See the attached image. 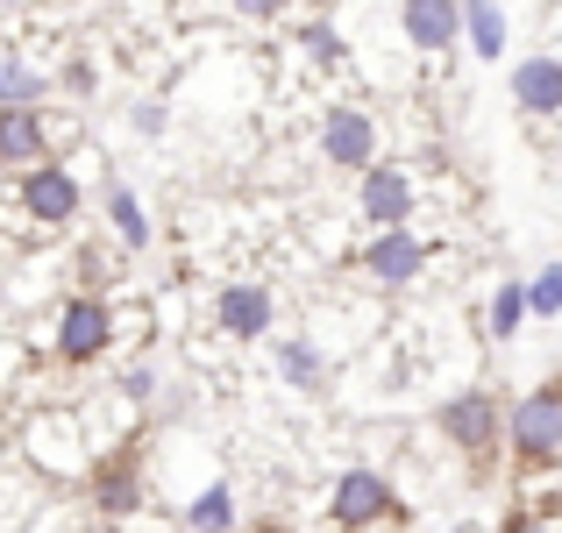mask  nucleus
<instances>
[{
    "label": "nucleus",
    "instance_id": "f257e3e1",
    "mask_svg": "<svg viewBox=\"0 0 562 533\" xmlns=\"http://www.w3.org/2000/svg\"><path fill=\"white\" fill-rule=\"evenodd\" d=\"M506 441H513V469H527V477H541V469L562 463V384L513 406Z\"/></svg>",
    "mask_w": 562,
    "mask_h": 533
},
{
    "label": "nucleus",
    "instance_id": "f03ea898",
    "mask_svg": "<svg viewBox=\"0 0 562 533\" xmlns=\"http://www.w3.org/2000/svg\"><path fill=\"white\" fill-rule=\"evenodd\" d=\"M398 512V498H392V484L378 477V469H342L335 477V498H328V520L342 526V533H363V526H384Z\"/></svg>",
    "mask_w": 562,
    "mask_h": 533
},
{
    "label": "nucleus",
    "instance_id": "7ed1b4c3",
    "mask_svg": "<svg viewBox=\"0 0 562 533\" xmlns=\"http://www.w3.org/2000/svg\"><path fill=\"white\" fill-rule=\"evenodd\" d=\"M108 334H114L108 299H93V292L65 299V314H57V355H65V363H93V355L108 349Z\"/></svg>",
    "mask_w": 562,
    "mask_h": 533
},
{
    "label": "nucleus",
    "instance_id": "20e7f679",
    "mask_svg": "<svg viewBox=\"0 0 562 533\" xmlns=\"http://www.w3.org/2000/svg\"><path fill=\"white\" fill-rule=\"evenodd\" d=\"M441 434L456 441L463 455H498V398L492 392H463V398H449L441 406Z\"/></svg>",
    "mask_w": 562,
    "mask_h": 533
},
{
    "label": "nucleus",
    "instance_id": "39448f33",
    "mask_svg": "<svg viewBox=\"0 0 562 533\" xmlns=\"http://www.w3.org/2000/svg\"><path fill=\"white\" fill-rule=\"evenodd\" d=\"M22 206L36 220H50V228H65V220H79V178L43 157V165H29V178H22Z\"/></svg>",
    "mask_w": 562,
    "mask_h": 533
},
{
    "label": "nucleus",
    "instance_id": "423d86ee",
    "mask_svg": "<svg viewBox=\"0 0 562 533\" xmlns=\"http://www.w3.org/2000/svg\"><path fill=\"white\" fill-rule=\"evenodd\" d=\"M371 143H378L371 114H357V107H328V122H321V157H328V165L363 171V165H371Z\"/></svg>",
    "mask_w": 562,
    "mask_h": 533
},
{
    "label": "nucleus",
    "instance_id": "0eeeda50",
    "mask_svg": "<svg viewBox=\"0 0 562 533\" xmlns=\"http://www.w3.org/2000/svg\"><path fill=\"white\" fill-rule=\"evenodd\" d=\"M363 214H371L378 228H406V214H413V178L392 171V165H363Z\"/></svg>",
    "mask_w": 562,
    "mask_h": 533
},
{
    "label": "nucleus",
    "instance_id": "6e6552de",
    "mask_svg": "<svg viewBox=\"0 0 562 533\" xmlns=\"http://www.w3.org/2000/svg\"><path fill=\"white\" fill-rule=\"evenodd\" d=\"M214 314H221V334H235V342H263V334H271V292H263V285H228L214 299Z\"/></svg>",
    "mask_w": 562,
    "mask_h": 533
},
{
    "label": "nucleus",
    "instance_id": "1a4fd4ad",
    "mask_svg": "<svg viewBox=\"0 0 562 533\" xmlns=\"http://www.w3.org/2000/svg\"><path fill=\"white\" fill-rule=\"evenodd\" d=\"M398 22H406V43H413V50L449 57L456 22H463V14H456V0H406V14H398Z\"/></svg>",
    "mask_w": 562,
    "mask_h": 533
},
{
    "label": "nucleus",
    "instance_id": "9d476101",
    "mask_svg": "<svg viewBox=\"0 0 562 533\" xmlns=\"http://www.w3.org/2000/svg\"><path fill=\"white\" fill-rule=\"evenodd\" d=\"M513 107H520V114H562V65H555V57H527V65H513Z\"/></svg>",
    "mask_w": 562,
    "mask_h": 533
},
{
    "label": "nucleus",
    "instance_id": "9b49d317",
    "mask_svg": "<svg viewBox=\"0 0 562 533\" xmlns=\"http://www.w3.org/2000/svg\"><path fill=\"white\" fill-rule=\"evenodd\" d=\"M363 263H371L384 285H413V277H420V263H427V249L413 242L406 228H378V242L363 249Z\"/></svg>",
    "mask_w": 562,
    "mask_h": 533
},
{
    "label": "nucleus",
    "instance_id": "f8f14e48",
    "mask_svg": "<svg viewBox=\"0 0 562 533\" xmlns=\"http://www.w3.org/2000/svg\"><path fill=\"white\" fill-rule=\"evenodd\" d=\"M0 165H43V114L0 107Z\"/></svg>",
    "mask_w": 562,
    "mask_h": 533
},
{
    "label": "nucleus",
    "instance_id": "ddd939ff",
    "mask_svg": "<svg viewBox=\"0 0 562 533\" xmlns=\"http://www.w3.org/2000/svg\"><path fill=\"white\" fill-rule=\"evenodd\" d=\"M93 498H100V512H136L143 506V491H136V463L128 455H114V463H100V477H93Z\"/></svg>",
    "mask_w": 562,
    "mask_h": 533
},
{
    "label": "nucleus",
    "instance_id": "4468645a",
    "mask_svg": "<svg viewBox=\"0 0 562 533\" xmlns=\"http://www.w3.org/2000/svg\"><path fill=\"white\" fill-rule=\"evenodd\" d=\"M456 14L470 22V43H477L484 65H498V50H506V14L492 8V0H456Z\"/></svg>",
    "mask_w": 562,
    "mask_h": 533
},
{
    "label": "nucleus",
    "instance_id": "2eb2a0df",
    "mask_svg": "<svg viewBox=\"0 0 562 533\" xmlns=\"http://www.w3.org/2000/svg\"><path fill=\"white\" fill-rule=\"evenodd\" d=\"M186 526H192V533H228V526H235V491H228V484H206V491L192 498Z\"/></svg>",
    "mask_w": 562,
    "mask_h": 533
},
{
    "label": "nucleus",
    "instance_id": "dca6fc26",
    "mask_svg": "<svg viewBox=\"0 0 562 533\" xmlns=\"http://www.w3.org/2000/svg\"><path fill=\"white\" fill-rule=\"evenodd\" d=\"M108 220H114V235H122L128 249L150 242V214L136 206V192H128V185H114V192H108Z\"/></svg>",
    "mask_w": 562,
    "mask_h": 533
},
{
    "label": "nucleus",
    "instance_id": "f3484780",
    "mask_svg": "<svg viewBox=\"0 0 562 533\" xmlns=\"http://www.w3.org/2000/svg\"><path fill=\"white\" fill-rule=\"evenodd\" d=\"M520 299H527V314H562V263H549V271L527 277Z\"/></svg>",
    "mask_w": 562,
    "mask_h": 533
},
{
    "label": "nucleus",
    "instance_id": "a211bd4d",
    "mask_svg": "<svg viewBox=\"0 0 562 533\" xmlns=\"http://www.w3.org/2000/svg\"><path fill=\"white\" fill-rule=\"evenodd\" d=\"M278 370H285L292 384H321V355L306 342H278Z\"/></svg>",
    "mask_w": 562,
    "mask_h": 533
},
{
    "label": "nucleus",
    "instance_id": "6ab92c4d",
    "mask_svg": "<svg viewBox=\"0 0 562 533\" xmlns=\"http://www.w3.org/2000/svg\"><path fill=\"white\" fill-rule=\"evenodd\" d=\"M520 320H527V299H520V285H498V299H492V334L506 342V334L520 328Z\"/></svg>",
    "mask_w": 562,
    "mask_h": 533
},
{
    "label": "nucleus",
    "instance_id": "aec40b11",
    "mask_svg": "<svg viewBox=\"0 0 562 533\" xmlns=\"http://www.w3.org/2000/svg\"><path fill=\"white\" fill-rule=\"evenodd\" d=\"M306 50L314 57H342V36H335V29H306Z\"/></svg>",
    "mask_w": 562,
    "mask_h": 533
},
{
    "label": "nucleus",
    "instance_id": "412c9836",
    "mask_svg": "<svg viewBox=\"0 0 562 533\" xmlns=\"http://www.w3.org/2000/svg\"><path fill=\"white\" fill-rule=\"evenodd\" d=\"M235 8H243V14H249V22H271V14H278V8H285V0H235Z\"/></svg>",
    "mask_w": 562,
    "mask_h": 533
},
{
    "label": "nucleus",
    "instance_id": "4be33fe9",
    "mask_svg": "<svg viewBox=\"0 0 562 533\" xmlns=\"http://www.w3.org/2000/svg\"><path fill=\"white\" fill-rule=\"evenodd\" d=\"M498 533H549V526H541V520H535V512H513V520H506V526H498Z\"/></svg>",
    "mask_w": 562,
    "mask_h": 533
},
{
    "label": "nucleus",
    "instance_id": "5701e85b",
    "mask_svg": "<svg viewBox=\"0 0 562 533\" xmlns=\"http://www.w3.org/2000/svg\"><path fill=\"white\" fill-rule=\"evenodd\" d=\"M0 107H8V86H0Z\"/></svg>",
    "mask_w": 562,
    "mask_h": 533
}]
</instances>
